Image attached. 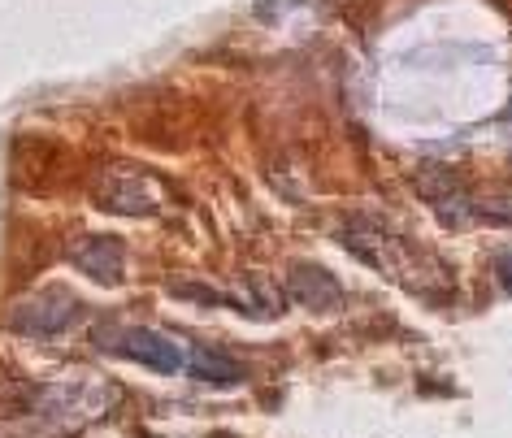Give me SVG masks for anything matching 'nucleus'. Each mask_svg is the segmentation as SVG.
Instances as JSON below:
<instances>
[{"label": "nucleus", "instance_id": "7ed1b4c3", "mask_svg": "<svg viewBox=\"0 0 512 438\" xmlns=\"http://www.w3.org/2000/svg\"><path fill=\"white\" fill-rule=\"evenodd\" d=\"M92 343L100 352L131 356L157 373H183L191 360V347L183 339H174L165 330H148V326H113V321H105V326L92 330Z\"/></svg>", "mask_w": 512, "mask_h": 438}, {"label": "nucleus", "instance_id": "0eeeda50", "mask_svg": "<svg viewBox=\"0 0 512 438\" xmlns=\"http://www.w3.org/2000/svg\"><path fill=\"white\" fill-rule=\"evenodd\" d=\"M287 287L304 308H309V313H335V308L343 304L339 282L330 278L322 265H296L291 269V278H287Z\"/></svg>", "mask_w": 512, "mask_h": 438}, {"label": "nucleus", "instance_id": "423d86ee", "mask_svg": "<svg viewBox=\"0 0 512 438\" xmlns=\"http://www.w3.org/2000/svg\"><path fill=\"white\" fill-rule=\"evenodd\" d=\"M70 265L83 269L87 278L105 282V287H118V282H122V269H126V248H122L118 239H109V235L83 239V243H74Z\"/></svg>", "mask_w": 512, "mask_h": 438}, {"label": "nucleus", "instance_id": "6e6552de", "mask_svg": "<svg viewBox=\"0 0 512 438\" xmlns=\"http://www.w3.org/2000/svg\"><path fill=\"white\" fill-rule=\"evenodd\" d=\"M187 373L196 382H213V386H235V382H243V365H235V360H230L226 352H217V347H191Z\"/></svg>", "mask_w": 512, "mask_h": 438}, {"label": "nucleus", "instance_id": "f03ea898", "mask_svg": "<svg viewBox=\"0 0 512 438\" xmlns=\"http://www.w3.org/2000/svg\"><path fill=\"white\" fill-rule=\"evenodd\" d=\"M118 404V386L100 373H87V369H74L66 378L48 382L44 395H40V417L48 430H83V425L100 421L105 412Z\"/></svg>", "mask_w": 512, "mask_h": 438}, {"label": "nucleus", "instance_id": "39448f33", "mask_svg": "<svg viewBox=\"0 0 512 438\" xmlns=\"http://www.w3.org/2000/svg\"><path fill=\"white\" fill-rule=\"evenodd\" d=\"M79 321H83V304L61 287L27 295V300L9 313V326L18 334H31V339H53V334H66L70 326H79Z\"/></svg>", "mask_w": 512, "mask_h": 438}, {"label": "nucleus", "instance_id": "1a4fd4ad", "mask_svg": "<svg viewBox=\"0 0 512 438\" xmlns=\"http://www.w3.org/2000/svg\"><path fill=\"white\" fill-rule=\"evenodd\" d=\"M495 278H499V287L512 295V248H504L495 256Z\"/></svg>", "mask_w": 512, "mask_h": 438}, {"label": "nucleus", "instance_id": "20e7f679", "mask_svg": "<svg viewBox=\"0 0 512 438\" xmlns=\"http://www.w3.org/2000/svg\"><path fill=\"white\" fill-rule=\"evenodd\" d=\"M92 200L105 213H131V217H152L165 209V187L152 178L148 170H135V165H113L96 178Z\"/></svg>", "mask_w": 512, "mask_h": 438}, {"label": "nucleus", "instance_id": "f257e3e1", "mask_svg": "<svg viewBox=\"0 0 512 438\" xmlns=\"http://www.w3.org/2000/svg\"><path fill=\"white\" fill-rule=\"evenodd\" d=\"M343 243H348V252L361 256L369 269L391 278L395 287H408L417 295L447 287V269L434 261L430 252H421L413 239L395 235L391 226L374 222V217H352V222H343Z\"/></svg>", "mask_w": 512, "mask_h": 438}]
</instances>
